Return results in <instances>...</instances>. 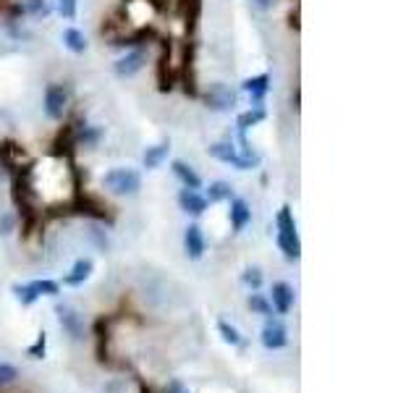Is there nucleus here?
<instances>
[{
	"label": "nucleus",
	"mask_w": 419,
	"mask_h": 393,
	"mask_svg": "<svg viewBox=\"0 0 419 393\" xmlns=\"http://www.w3.org/2000/svg\"><path fill=\"white\" fill-rule=\"evenodd\" d=\"M265 116H267V113H265V105H251L249 110L239 113V116H236V131H239V139H247L249 129H254L257 123H262Z\"/></svg>",
	"instance_id": "nucleus-15"
},
{
	"label": "nucleus",
	"mask_w": 419,
	"mask_h": 393,
	"mask_svg": "<svg viewBox=\"0 0 419 393\" xmlns=\"http://www.w3.org/2000/svg\"><path fill=\"white\" fill-rule=\"evenodd\" d=\"M11 291H13V297L19 299V302H21L24 307H32L37 299H39V294H37L35 288H32V283H13Z\"/></svg>",
	"instance_id": "nucleus-25"
},
{
	"label": "nucleus",
	"mask_w": 419,
	"mask_h": 393,
	"mask_svg": "<svg viewBox=\"0 0 419 393\" xmlns=\"http://www.w3.org/2000/svg\"><path fill=\"white\" fill-rule=\"evenodd\" d=\"M241 281H244V283H247L251 291H257V288L262 286V281H265L262 270H260V268H247V270L241 273Z\"/></svg>",
	"instance_id": "nucleus-29"
},
{
	"label": "nucleus",
	"mask_w": 419,
	"mask_h": 393,
	"mask_svg": "<svg viewBox=\"0 0 419 393\" xmlns=\"http://www.w3.org/2000/svg\"><path fill=\"white\" fill-rule=\"evenodd\" d=\"M69 103H71L69 87H63V84H48V89H45V116H48L50 121L66 119Z\"/></svg>",
	"instance_id": "nucleus-3"
},
{
	"label": "nucleus",
	"mask_w": 419,
	"mask_h": 393,
	"mask_svg": "<svg viewBox=\"0 0 419 393\" xmlns=\"http://www.w3.org/2000/svg\"><path fill=\"white\" fill-rule=\"evenodd\" d=\"M179 13L184 19V24L194 29L199 16H202V0H179Z\"/></svg>",
	"instance_id": "nucleus-22"
},
{
	"label": "nucleus",
	"mask_w": 419,
	"mask_h": 393,
	"mask_svg": "<svg viewBox=\"0 0 419 393\" xmlns=\"http://www.w3.org/2000/svg\"><path fill=\"white\" fill-rule=\"evenodd\" d=\"M207 200H204V194H199L197 189H184L179 191V207L184 210V213L194 215V218H199V215L207 213Z\"/></svg>",
	"instance_id": "nucleus-13"
},
{
	"label": "nucleus",
	"mask_w": 419,
	"mask_h": 393,
	"mask_svg": "<svg viewBox=\"0 0 419 393\" xmlns=\"http://www.w3.org/2000/svg\"><path fill=\"white\" fill-rule=\"evenodd\" d=\"M16 378H19V369L8 362H0V385H11Z\"/></svg>",
	"instance_id": "nucleus-32"
},
{
	"label": "nucleus",
	"mask_w": 419,
	"mask_h": 393,
	"mask_svg": "<svg viewBox=\"0 0 419 393\" xmlns=\"http://www.w3.org/2000/svg\"><path fill=\"white\" fill-rule=\"evenodd\" d=\"M294 107L299 110V87H296V92H294Z\"/></svg>",
	"instance_id": "nucleus-37"
},
{
	"label": "nucleus",
	"mask_w": 419,
	"mask_h": 393,
	"mask_svg": "<svg viewBox=\"0 0 419 393\" xmlns=\"http://www.w3.org/2000/svg\"><path fill=\"white\" fill-rule=\"evenodd\" d=\"M228 202H231V210H228L231 228H233V234H241V231L251 223V207H249V202L241 200V197H231Z\"/></svg>",
	"instance_id": "nucleus-10"
},
{
	"label": "nucleus",
	"mask_w": 419,
	"mask_h": 393,
	"mask_svg": "<svg viewBox=\"0 0 419 393\" xmlns=\"http://www.w3.org/2000/svg\"><path fill=\"white\" fill-rule=\"evenodd\" d=\"M168 155H170V142L163 139V142H157V144H152V147H147V150H144L142 166L147 168V171H157V168L168 160Z\"/></svg>",
	"instance_id": "nucleus-18"
},
{
	"label": "nucleus",
	"mask_w": 419,
	"mask_h": 393,
	"mask_svg": "<svg viewBox=\"0 0 419 393\" xmlns=\"http://www.w3.org/2000/svg\"><path fill=\"white\" fill-rule=\"evenodd\" d=\"M262 346L265 349H270V351H278V349H283V346L288 344V331L283 322L273 320V317H267V322H265L262 328Z\"/></svg>",
	"instance_id": "nucleus-8"
},
{
	"label": "nucleus",
	"mask_w": 419,
	"mask_h": 393,
	"mask_svg": "<svg viewBox=\"0 0 419 393\" xmlns=\"http://www.w3.org/2000/svg\"><path fill=\"white\" fill-rule=\"evenodd\" d=\"M144 66H147V50L144 48H134L129 53H123L118 60H116V66H113V71L118 79H132L136 73L142 71Z\"/></svg>",
	"instance_id": "nucleus-5"
},
{
	"label": "nucleus",
	"mask_w": 419,
	"mask_h": 393,
	"mask_svg": "<svg viewBox=\"0 0 419 393\" xmlns=\"http://www.w3.org/2000/svg\"><path fill=\"white\" fill-rule=\"evenodd\" d=\"M217 331H220V335H223V341L231 346H239L241 344V333L231 325V322L226 320H217Z\"/></svg>",
	"instance_id": "nucleus-28"
},
{
	"label": "nucleus",
	"mask_w": 419,
	"mask_h": 393,
	"mask_svg": "<svg viewBox=\"0 0 419 393\" xmlns=\"http://www.w3.org/2000/svg\"><path fill=\"white\" fill-rule=\"evenodd\" d=\"M102 139V131L92 126V123H79L76 126V147H87V150H92L97 147Z\"/></svg>",
	"instance_id": "nucleus-21"
},
{
	"label": "nucleus",
	"mask_w": 419,
	"mask_h": 393,
	"mask_svg": "<svg viewBox=\"0 0 419 393\" xmlns=\"http://www.w3.org/2000/svg\"><path fill=\"white\" fill-rule=\"evenodd\" d=\"M241 89L249 95L251 105H262L267 92H270V73H257V76H249L244 79Z\"/></svg>",
	"instance_id": "nucleus-11"
},
{
	"label": "nucleus",
	"mask_w": 419,
	"mask_h": 393,
	"mask_svg": "<svg viewBox=\"0 0 419 393\" xmlns=\"http://www.w3.org/2000/svg\"><path fill=\"white\" fill-rule=\"evenodd\" d=\"M249 310L254 315H262V317H270L273 315V304H270V299H265L262 294H249Z\"/></svg>",
	"instance_id": "nucleus-26"
},
{
	"label": "nucleus",
	"mask_w": 419,
	"mask_h": 393,
	"mask_svg": "<svg viewBox=\"0 0 419 393\" xmlns=\"http://www.w3.org/2000/svg\"><path fill=\"white\" fill-rule=\"evenodd\" d=\"M276 241H278V250L283 252V257H286L288 262H296L301 257L299 231H278Z\"/></svg>",
	"instance_id": "nucleus-14"
},
{
	"label": "nucleus",
	"mask_w": 419,
	"mask_h": 393,
	"mask_svg": "<svg viewBox=\"0 0 419 393\" xmlns=\"http://www.w3.org/2000/svg\"><path fill=\"white\" fill-rule=\"evenodd\" d=\"M278 0H251V6H257V8H262V11H267V8H273Z\"/></svg>",
	"instance_id": "nucleus-35"
},
{
	"label": "nucleus",
	"mask_w": 419,
	"mask_h": 393,
	"mask_svg": "<svg viewBox=\"0 0 419 393\" xmlns=\"http://www.w3.org/2000/svg\"><path fill=\"white\" fill-rule=\"evenodd\" d=\"M32 288H35L39 297H58V294H60V283H58V281H50V278L32 281Z\"/></svg>",
	"instance_id": "nucleus-27"
},
{
	"label": "nucleus",
	"mask_w": 419,
	"mask_h": 393,
	"mask_svg": "<svg viewBox=\"0 0 419 393\" xmlns=\"http://www.w3.org/2000/svg\"><path fill=\"white\" fill-rule=\"evenodd\" d=\"M92 270H95V262L89 260V257H82V260H76L71 265V270L66 273L63 283H66V286H82L84 281H89Z\"/></svg>",
	"instance_id": "nucleus-19"
},
{
	"label": "nucleus",
	"mask_w": 419,
	"mask_h": 393,
	"mask_svg": "<svg viewBox=\"0 0 419 393\" xmlns=\"http://www.w3.org/2000/svg\"><path fill=\"white\" fill-rule=\"evenodd\" d=\"M170 171H173V176H176L186 189H202V176H199L186 160H173V163H170Z\"/></svg>",
	"instance_id": "nucleus-17"
},
{
	"label": "nucleus",
	"mask_w": 419,
	"mask_h": 393,
	"mask_svg": "<svg viewBox=\"0 0 419 393\" xmlns=\"http://www.w3.org/2000/svg\"><path fill=\"white\" fill-rule=\"evenodd\" d=\"M55 312H58V322L60 328L66 331V333L71 335L73 341H79L84 335V322H82V315L73 310L71 304H58L55 307Z\"/></svg>",
	"instance_id": "nucleus-7"
},
{
	"label": "nucleus",
	"mask_w": 419,
	"mask_h": 393,
	"mask_svg": "<svg viewBox=\"0 0 419 393\" xmlns=\"http://www.w3.org/2000/svg\"><path fill=\"white\" fill-rule=\"evenodd\" d=\"M0 166L16 176V173H21L32 166V160L26 157V152L16 142H0Z\"/></svg>",
	"instance_id": "nucleus-4"
},
{
	"label": "nucleus",
	"mask_w": 419,
	"mask_h": 393,
	"mask_svg": "<svg viewBox=\"0 0 419 393\" xmlns=\"http://www.w3.org/2000/svg\"><path fill=\"white\" fill-rule=\"evenodd\" d=\"M184 250H186V257L189 260H202L204 252H207V241H204L202 228L197 223H189L186 231H184Z\"/></svg>",
	"instance_id": "nucleus-9"
},
{
	"label": "nucleus",
	"mask_w": 419,
	"mask_h": 393,
	"mask_svg": "<svg viewBox=\"0 0 419 393\" xmlns=\"http://www.w3.org/2000/svg\"><path fill=\"white\" fill-rule=\"evenodd\" d=\"M102 186L116 197H134L142 189V173L136 168H113L102 176Z\"/></svg>",
	"instance_id": "nucleus-1"
},
{
	"label": "nucleus",
	"mask_w": 419,
	"mask_h": 393,
	"mask_svg": "<svg viewBox=\"0 0 419 393\" xmlns=\"http://www.w3.org/2000/svg\"><path fill=\"white\" fill-rule=\"evenodd\" d=\"M58 13L63 16V19L73 21V19H76V13H79V0H58Z\"/></svg>",
	"instance_id": "nucleus-31"
},
{
	"label": "nucleus",
	"mask_w": 419,
	"mask_h": 393,
	"mask_svg": "<svg viewBox=\"0 0 419 393\" xmlns=\"http://www.w3.org/2000/svg\"><path fill=\"white\" fill-rule=\"evenodd\" d=\"M207 152H210V157H215V160H220V163L233 166L236 171H239V147L233 144L231 137H226V139H220V142H215V144H210V147H207Z\"/></svg>",
	"instance_id": "nucleus-12"
},
{
	"label": "nucleus",
	"mask_w": 419,
	"mask_h": 393,
	"mask_svg": "<svg viewBox=\"0 0 419 393\" xmlns=\"http://www.w3.org/2000/svg\"><path fill=\"white\" fill-rule=\"evenodd\" d=\"M291 29L299 32V13H291Z\"/></svg>",
	"instance_id": "nucleus-36"
},
{
	"label": "nucleus",
	"mask_w": 419,
	"mask_h": 393,
	"mask_svg": "<svg viewBox=\"0 0 419 393\" xmlns=\"http://www.w3.org/2000/svg\"><path fill=\"white\" fill-rule=\"evenodd\" d=\"M202 100H204V105L210 107L213 113H228V110H233L236 103H239L236 92H233L231 87H226L223 82L210 84V87L204 89Z\"/></svg>",
	"instance_id": "nucleus-2"
},
{
	"label": "nucleus",
	"mask_w": 419,
	"mask_h": 393,
	"mask_svg": "<svg viewBox=\"0 0 419 393\" xmlns=\"http://www.w3.org/2000/svg\"><path fill=\"white\" fill-rule=\"evenodd\" d=\"M60 40H63L66 50H71L73 55H82V53H87V48H89V42H87L84 32L82 29H76V26H66V29H63V35H60Z\"/></svg>",
	"instance_id": "nucleus-20"
},
{
	"label": "nucleus",
	"mask_w": 419,
	"mask_h": 393,
	"mask_svg": "<svg viewBox=\"0 0 419 393\" xmlns=\"http://www.w3.org/2000/svg\"><path fill=\"white\" fill-rule=\"evenodd\" d=\"M45 351H48V333H45V331H39V333H37V341L29 346V351H26V354H29L32 359H42L45 357Z\"/></svg>",
	"instance_id": "nucleus-30"
},
{
	"label": "nucleus",
	"mask_w": 419,
	"mask_h": 393,
	"mask_svg": "<svg viewBox=\"0 0 419 393\" xmlns=\"http://www.w3.org/2000/svg\"><path fill=\"white\" fill-rule=\"evenodd\" d=\"M21 8H24V16H32V19H45L53 11L50 0H24Z\"/></svg>",
	"instance_id": "nucleus-24"
},
{
	"label": "nucleus",
	"mask_w": 419,
	"mask_h": 393,
	"mask_svg": "<svg viewBox=\"0 0 419 393\" xmlns=\"http://www.w3.org/2000/svg\"><path fill=\"white\" fill-rule=\"evenodd\" d=\"M166 393H192V391H189V388H186L181 381H176V378H173V381L166 385Z\"/></svg>",
	"instance_id": "nucleus-33"
},
{
	"label": "nucleus",
	"mask_w": 419,
	"mask_h": 393,
	"mask_svg": "<svg viewBox=\"0 0 419 393\" xmlns=\"http://www.w3.org/2000/svg\"><path fill=\"white\" fill-rule=\"evenodd\" d=\"M11 231H13V218L11 215H3V218H0V234H3V236H8Z\"/></svg>",
	"instance_id": "nucleus-34"
},
{
	"label": "nucleus",
	"mask_w": 419,
	"mask_h": 393,
	"mask_svg": "<svg viewBox=\"0 0 419 393\" xmlns=\"http://www.w3.org/2000/svg\"><path fill=\"white\" fill-rule=\"evenodd\" d=\"M231 197H233V186L228 181H213L207 186V194H204L207 202H228Z\"/></svg>",
	"instance_id": "nucleus-23"
},
{
	"label": "nucleus",
	"mask_w": 419,
	"mask_h": 393,
	"mask_svg": "<svg viewBox=\"0 0 419 393\" xmlns=\"http://www.w3.org/2000/svg\"><path fill=\"white\" fill-rule=\"evenodd\" d=\"M123 13H126V24L142 26V24H150V21L155 19L157 6H155V0H126Z\"/></svg>",
	"instance_id": "nucleus-6"
},
{
	"label": "nucleus",
	"mask_w": 419,
	"mask_h": 393,
	"mask_svg": "<svg viewBox=\"0 0 419 393\" xmlns=\"http://www.w3.org/2000/svg\"><path fill=\"white\" fill-rule=\"evenodd\" d=\"M273 307H276V312H280V315H286V312L294 310V302H296V294H294V288L288 286V283H283V281H278V283H273Z\"/></svg>",
	"instance_id": "nucleus-16"
}]
</instances>
